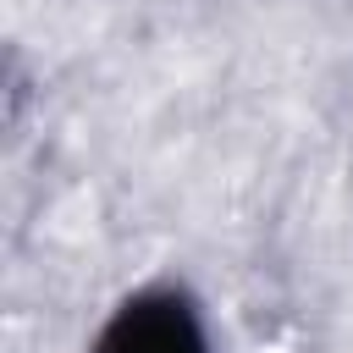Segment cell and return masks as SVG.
I'll list each match as a JSON object with an SVG mask.
<instances>
[{
    "label": "cell",
    "instance_id": "6da1fadb",
    "mask_svg": "<svg viewBox=\"0 0 353 353\" xmlns=\"http://www.w3.org/2000/svg\"><path fill=\"white\" fill-rule=\"evenodd\" d=\"M94 353H210V336L188 292L143 287L110 314Z\"/></svg>",
    "mask_w": 353,
    "mask_h": 353
}]
</instances>
